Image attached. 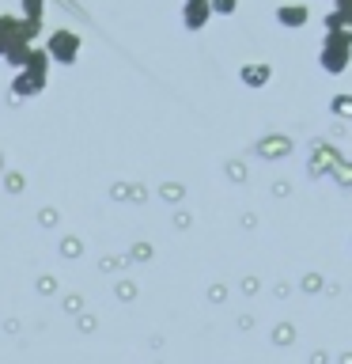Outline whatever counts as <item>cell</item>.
Returning a JSON list of instances; mask_svg holds the SVG:
<instances>
[{
	"label": "cell",
	"mask_w": 352,
	"mask_h": 364,
	"mask_svg": "<svg viewBox=\"0 0 352 364\" xmlns=\"http://www.w3.org/2000/svg\"><path fill=\"white\" fill-rule=\"evenodd\" d=\"M277 23L284 31H303L307 23H311V8L303 4V0H292V4H280L277 8Z\"/></svg>",
	"instance_id": "3"
},
{
	"label": "cell",
	"mask_w": 352,
	"mask_h": 364,
	"mask_svg": "<svg viewBox=\"0 0 352 364\" xmlns=\"http://www.w3.org/2000/svg\"><path fill=\"white\" fill-rule=\"evenodd\" d=\"M334 110H337V114H352V99H348V95H337V99H334Z\"/></svg>",
	"instance_id": "9"
},
{
	"label": "cell",
	"mask_w": 352,
	"mask_h": 364,
	"mask_svg": "<svg viewBox=\"0 0 352 364\" xmlns=\"http://www.w3.org/2000/svg\"><path fill=\"white\" fill-rule=\"evenodd\" d=\"M79 34L76 31H53L50 38H45L42 50L50 53V61L53 65H76V57H79Z\"/></svg>",
	"instance_id": "2"
},
{
	"label": "cell",
	"mask_w": 352,
	"mask_h": 364,
	"mask_svg": "<svg viewBox=\"0 0 352 364\" xmlns=\"http://www.w3.org/2000/svg\"><path fill=\"white\" fill-rule=\"evenodd\" d=\"M209 19H212L209 0H186V4H182V27L186 31H204Z\"/></svg>",
	"instance_id": "5"
},
{
	"label": "cell",
	"mask_w": 352,
	"mask_h": 364,
	"mask_svg": "<svg viewBox=\"0 0 352 364\" xmlns=\"http://www.w3.org/2000/svg\"><path fill=\"white\" fill-rule=\"evenodd\" d=\"M238 76H243L246 87H265L269 80H273V68L261 65V61H254V65H243V73H238Z\"/></svg>",
	"instance_id": "6"
},
{
	"label": "cell",
	"mask_w": 352,
	"mask_h": 364,
	"mask_svg": "<svg viewBox=\"0 0 352 364\" xmlns=\"http://www.w3.org/2000/svg\"><path fill=\"white\" fill-rule=\"evenodd\" d=\"M42 11H45V0H23V19L42 23Z\"/></svg>",
	"instance_id": "7"
},
{
	"label": "cell",
	"mask_w": 352,
	"mask_h": 364,
	"mask_svg": "<svg viewBox=\"0 0 352 364\" xmlns=\"http://www.w3.org/2000/svg\"><path fill=\"white\" fill-rule=\"evenodd\" d=\"M352 61V31H326L322 50H318V65L329 76H341Z\"/></svg>",
	"instance_id": "1"
},
{
	"label": "cell",
	"mask_w": 352,
	"mask_h": 364,
	"mask_svg": "<svg viewBox=\"0 0 352 364\" xmlns=\"http://www.w3.org/2000/svg\"><path fill=\"white\" fill-rule=\"evenodd\" d=\"M209 8H212V16H235L238 0H209Z\"/></svg>",
	"instance_id": "8"
},
{
	"label": "cell",
	"mask_w": 352,
	"mask_h": 364,
	"mask_svg": "<svg viewBox=\"0 0 352 364\" xmlns=\"http://www.w3.org/2000/svg\"><path fill=\"white\" fill-rule=\"evenodd\" d=\"M42 87H45V73H42V68H16V80H11V91H16L19 99H27V95H38Z\"/></svg>",
	"instance_id": "4"
},
{
	"label": "cell",
	"mask_w": 352,
	"mask_h": 364,
	"mask_svg": "<svg viewBox=\"0 0 352 364\" xmlns=\"http://www.w3.org/2000/svg\"><path fill=\"white\" fill-rule=\"evenodd\" d=\"M182 4H186V0H182Z\"/></svg>",
	"instance_id": "10"
}]
</instances>
